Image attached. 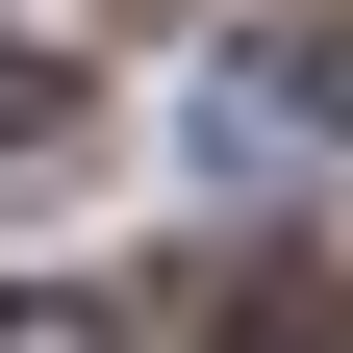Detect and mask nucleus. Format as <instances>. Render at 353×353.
<instances>
[{
	"label": "nucleus",
	"mask_w": 353,
	"mask_h": 353,
	"mask_svg": "<svg viewBox=\"0 0 353 353\" xmlns=\"http://www.w3.org/2000/svg\"><path fill=\"white\" fill-rule=\"evenodd\" d=\"M202 176H228V202H278V176H328V76H303L278 26H252V51L202 76Z\"/></svg>",
	"instance_id": "f257e3e1"
},
{
	"label": "nucleus",
	"mask_w": 353,
	"mask_h": 353,
	"mask_svg": "<svg viewBox=\"0 0 353 353\" xmlns=\"http://www.w3.org/2000/svg\"><path fill=\"white\" fill-rule=\"evenodd\" d=\"M76 101H101V76H76V51H26V26H0V176H26V152H76Z\"/></svg>",
	"instance_id": "7ed1b4c3"
},
{
	"label": "nucleus",
	"mask_w": 353,
	"mask_h": 353,
	"mask_svg": "<svg viewBox=\"0 0 353 353\" xmlns=\"http://www.w3.org/2000/svg\"><path fill=\"white\" fill-rule=\"evenodd\" d=\"M202 328H228V353H328V328H353V303H328V278H303V252H278V278H252V252H228V278H202Z\"/></svg>",
	"instance_id": "f03ea898"
}]
</instances>
